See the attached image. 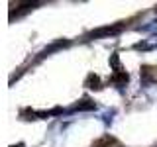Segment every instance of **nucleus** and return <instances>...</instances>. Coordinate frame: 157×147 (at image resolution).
I'll use <instances>...</instances> for the list:
<instances>
[{
    "label": "nucleus",
    "instance_id": "f257e3e1",
    "mask_svg": "<svg viewBox=\"0 0 157 147\" xmlns=\"http://www.w3.org/2000/svg\"><path fill=\"white\" fill-rule=\"evenodd\" d=\"M122 29V26H114V28H100L96 29V32L90 33V37H100V36H114V33H118Z\"/></svg>",
    "mask_w": 157,
    "mask_h": 147
}]
</instances>
